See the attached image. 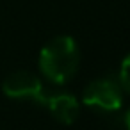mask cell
<instances>
[{"instance_id": "6da1fadb", "label": "cell", "mask_w": 130, "mask_h": 130, "mask_svg": "<svg viewBox=\"0 0 130 130\" xmlns=\"http://www.w3.org/2000/svg\"><path fill=\"white\" fill-rule=\"evenodd\" d=\"M80 48L71 36H55L39 52V71L52 84H66L78 71Z\"/></svg>"}, {"instance_id": "7a4b0ae2", "label": "cell", "mask_w": 130, "mask_h": 130, "mask_svg": "<svg viewBox=\"0 0 130 130\" xmlns=\"http://www.w3.org/2000/svg\"><path fill=\"white\" fill-rule=\"evenodd\" d=\"M82 102L86 107L100 112H116L123 105V89L118 78L112 77L96 78L84 87Z\"/></svg>"}, {"instance_id": "3957f363", "label": "cell", "mask_w": 130, "mask_h": 130, "mask_svg": "<svg viewBox=\"0 0 130 130\" xmlns=\"http://www.w3.org/2000/svg\"><path fill=\"white\" fill-rule=\"evenodd\" d=\"M2 91L9 98L36 100L39 103L43 102L45 93H46L39 77L34 75L32 71H27V70H18V71L9 73L6 77V80L2 82Z\"/></svg>"}, {"instance_id": "277c9868", "label": "cell", "mask_w": 130, "mask_h": 130, "mask_svg": "<svg viewBox=\"0 0 130 130\" xmlns=\"http://www.w3.org/2000/svg\"><path fill=\"white\" fill-rule=\"evenodd\" d=\"M41 105H45L54 116V119L61 125H73L80 112V105L77 98L70 93H48L46 91Z\"/></svg>"}, {"instance_id": "5b68a950", "label": "cell", "mask_w": 130, "mask_h": 130, "mask_svg": "<svg viewBox=\"0 0 130 130\" xmlns=\"http://www.w3.org/2000/svg\"><path fill=\"white\" fill-rule=\"evenodd\" d=\"M118 82H119L121 89H123L125 93L130 94V54L123 59V62H121V66H119Z\"/></svg>"}, {"instance_id": "8992f818", "label": "cell", "mask_w": 130, "mask_h": 130, "mask_svg": "<svg viewBox=\"0 0 130 130\" xmlns=\"http://www.w3.org/2000/svg\"><path fill=\"white\" fill-rule=\"evenodd\" d=\"M125 126H126V130H130V107L126 109V112H125Z\"/></svg>"}]
</instances>
